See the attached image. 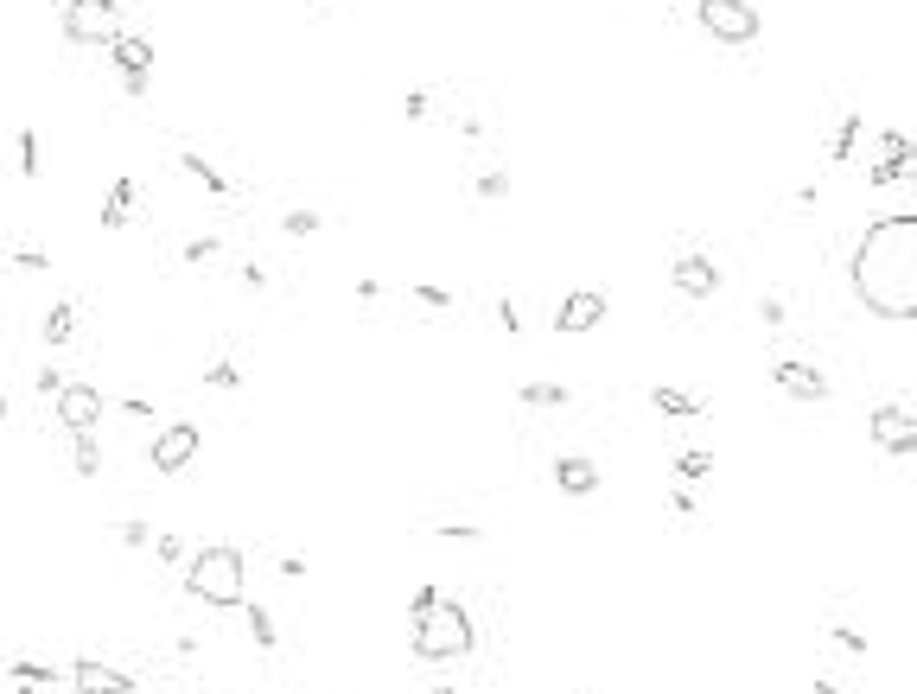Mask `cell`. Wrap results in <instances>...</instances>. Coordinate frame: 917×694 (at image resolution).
Returning <instances> with one entry per match:
<instances>
[{
  "label": "cell",
  "instance_id": "cell-1",
  "mask_svg": "<svg viewBox=\"0 0 917 694\" xmlns=\"http://www.w3.org/2000/svg\"><path fill=\"white\" fill-rule=\"evenodd\" d=\"M854 293L867 312L892 325L917 319V217L911 211L867 223V236L854 249Z\"/></svg>",
  "mask_w": 917,
  "mask_h": 694
},
{
  "label": "cell",
  "instance_id": "cell-2",
  "mask_svg": "<svg viewBox=\"0 0 917 694\" xmlns=\"http://www.w3.org/2000/svg\"><path fill=\"white\" fill-rule=\"evenodd\" d=\"M185 593L204 599V605H217V612L249 605V567H242V548L211 542V548L185 554Z\"/></svg>",
  "mask_w": 917,
  "mask_h": 694
},
{
  "label": "cell",
  "instance_id": "cell-3",
  "mask_svg": "<svg viewBox=\"0 0 917 694\" xmlns=\"http://www.w3.org/2000/svg\"><path fill=\"white\" fill-rule=\"evenodd\" d=\"M408 650L421 656V663H459V656H472V618H465V605L440 599L427 618H414Z\"/></svg>",
  "mask_w": 917,
  "mask_h": 694
},
{
  "label": "cell",
  "instance_id": "cell-4",
  "mask_svg": "<svg viewBox=\"0 0 917 694\" xmlns=\"http://www.w3.org/2000/svg\"><path fill=\"white\" fill-rule=\"evenodd\" d=\"M695 20L714 32V45H758V32H765L752 0H695Z\"/></svg>",
  "mask_w": 917,
  "mask_h": 694
},
{
  "label": "cell",
  "instance_id": "cell-5",
  "mask_svg": "<svg viewBox=\"0 0 917 694\" xmlns=\"http://www.w3.org/2000/svg\"><path fill=\"white\" fill-rule=\"evenodd\" d=\"M121 26V0H64V39L71 45H109Z\"/></svg>",
  "mask_w": 917,
  "mask_h": 694
},
{
  "label": "cell",
  "instance_id": "cell-6",
  "mask_svg": "<svg viewBox=\"0 0 917 694\" xmlns=\"http://www.w3.org/2000/svg\"><path fill=\"white\" fill-rule=\"evenodd\" d=\"M867 433H873V446L886 459H911L917 453V414L905 408V402H879L873 414H867Z\"/></svg>",
  "mask_w": 917,
  "mask_h": 694
},
{
  "label": "cell",
  "instance_id": "cell-7",
  "mask_svg": "<svg viewBox=\"0 0 917 694\" xmlns=\"http://www.w3.org/2000/svg\"><path fill=\"white\" fill-rule=\"evenodd\" d=\"M204 453V427H192V421H172V427H160L153 433V472H185Z\"/></svg>",
  "mask_w": 917,
  "mask_h": 694
},
{
  "label": "cell",
  "instance_id": "cell-8",
  "mask_svg": "<svg viewBox=\"0 0 917 694\" xmlns=\"http://www.w3.org/2000/svg\"><path fill=\"white\" fill-rule=\"evenodd\" d=\"M102 408H109V402H102L90 383H64V395L51 402V414H58L71 433H96V427H102Z\"/></svg>",
  "mask_w": 917,
  "mask_h": 694
},
{
  "label": "cell",
  "instance_id": "cell-9",
  "mask_svg": "<svg viewBox=\"0 0 917 694\" xmlns=\"http://www.w3.org/2000/svg\"><path fill=\"white\" fill-rule=\"evenodd\" d=\"M605 293L599 287H580V293H567V300L555 306V332H567V338H580V332H593V325L605 319Z\"/></svg>",
  "mask_w": 917,
  "mask_h": 694
},
{
  "label": "cell",
  "instance_id": "cell-10",
  "mask_svg": "<svg viewBox=\"0 0 917 694\" xmlns=\"http://www.w3.org/2000/svg\"><path fill=\"white\" fill-rule=\"evenodd\" d=\"M71 688L77 694H134V675L115 669V663H102V656H77V663H71Z\"/></svg>",
  "mask_w": 917,
  "mask_h": 694
},
{
  "label": "cell",
  "instance_id": "cell-11",
  "mask_svg": "<svg viewBox=\"0 0 917 694\" xmlns=\"http://www.w3.org/2000/svg\"><path fill=\"white\" fill-rule=\"evenodd\" d=\"M669 287L688 293V300H714V293H720V268L707 262L701 249H688V255H676V268H669Z\"/></svg>",
  "mask_w": 917,
  "mask_h": 694
},
{
  "label": "cell",
  "instance_id": "cell-12",
  "mask_svg": "<svg viewBox=\"0 0 917 694\" xmlns=\"http://www.w3.org/2000/svg\"><path fill=\"white\" fill-rule=\"evenodd\" d=\"M771 383L784 395H797V402H828V376L816 363H797V357H777L771 363Z\"/></svg>",
  "mask_w": 917,
  "mask_h": 694
},
{
  "label": "cell",
  "instance_id": "cell-13",
  "mask_svg": "<svg viewBox=\"0 0 917 694\" xmlns=\"http://www.w3.org/2000/svg\"><path fill=\"white\" fill-rule=\"evenodd\" d=\"M555 484H561L567 497H593L599 491V465L586 459V453H561L555 459Z\"/></svg>",
  "mask_w": 917,
  "mask_h": 694
},
{
  "label": "cell",
  "instance_id": "cell-14",
  "mask_svg": "<svg viewBox=\"0 0 917 694\" xmlns=\"http://www.w3.org/2000/svg\"><path fill=\"white\" fill-rule=\"evenodd\" d=\"M109 58L121 64V77L153 71V39H141V32H115V39H109Z\"/></svg>",
  "mask_w": 917,
  "mask_h": 694
},
{
  "label": "cell",
  "instance_id": "cell-15",
  "mask_svg": "<svg viewBox=\"0 0 917 694\" xmlns=\"http://www.w3.org/2000/svg\"><path fill=\"white\" fill-rule=\"evenodd\" d=\"M650 402H656V414H669V421H701V414H707V402H701V395L669 389V383H656V389H650Z\"/></svg>",
  "mask_w": 917,
  "mask_h": 694
},
{
  "label": "cell",
  "instance_id": "cell-16",
  "mask_svg": "<svg viewBox=\"0 0 917 694\" xmlns=\"http://www.w3.org/2000/svg\"><path fill=\"white\" fill-rule=\"evenodd\" d=\"M134 223V179L109 185V204H102V230H128Z\"/></svg>",
  "mask_w": 917,
  "mask_h": 694
},
{
  "label": "cell",
  "instance_id": "cell-17",
  "mask_svg": "<svg viewBox=\"0 0 917 694\" xmlns=\"http://www.w3.org/2000/svg\"><path fill=\"white\" fill-rule=\"evenodd\" d=\"M179 166L185 172H192V179L204 185V192H211V198H230V179H223V172L211 166V160H204V153H192V147H179Z\"/></svg>",
  "mask_w": 917,
  "mask_h": 694
},
{
  "label": "cell",
  "instance_id": "cell-18",
  "mask_svg": "<svg viewBox=\"0 0 917 694\" xmlns=\"http://www.w3.org/2000/svg\"><path fill=\"white\" fill-rule=\"evenodd\" d=\"M7 675L13 682H32V688H58V663H45V656H13Z\"/></svg>",
  "mask_w": 917,
  "mask_h": 694
},
{
  "label": "cell",
  "instance_id": "cell-19",
  "mask_svg": "<svg viewBox=\"0 0 917 694\" xmlns=\"http://www.w3.org/2000/svg\"><path fill=\"white\" fill-rule=\"evenodd\" d=\"M860 134H867V121H860V115H841L835 141H828V160H835V166H847V160L860 153Z\"/></svg>",
  "mask_w": 917,
  "mask_h": 694
},
{
  "label": "cell",
  "instance_id": "cell-20",
  "mask_svg": "<svg viewBox=\"0 0 917 694\" xmlns=\"http://www.w3.org/2000/svg\"><path fill=\"white\" fill-rule=\"evenodd\" d=\"M71 332H77V306L71 300H51V312H45V344L58 351V344H71Z\"/></svg>",
  "mask_w": 917,
  "mask_h": 694
},
{
  "label": "cell",
  "instance_id": "cell-21",
  "mask_svg": "<svg viewBox=\"0 0 917 694\" xmlns=\"http://www.w3.org/2000/svg\"><path fill=\"white\" fill-rule=\"evenodd\" d=\"M71 465H77V478H96V472H102V446H96V433H71Z\"/></svg>",
  "mask_w": 917,
  "mask_h": 694
},
{
  "label": "cell",
  "instance_id": "cell-22",
  "mask_svg": "<svg viewBox=\"0 0 917 694\" xmlns=\"http://www.w3.org/2000/svg\"><path fill=\"white\" fill-rule=\"evenodd\" d=\"M879 160H892V166L917 172V147H911V141H905V134H898V128H886V134H879Z\"/></svg>",
  "mask_w": 917,
  "mask_h": 694
},
{
  "label": "cell",
  "instance_id": "cell-23",
  "mask_svg": "<svg viewBox=\"0 0 917 694\" xmlns=\"http://www.w3.org/2000/svg\"><path fill=\"white\" fill-rule=\"evenodd\" d=\"M516 402H529V408H561V402H574L561 383H523V395Z\"/></svg>",
  "mask_w": 917,
  "mask_h": 694
},
{
  "label": "cell",
  "instance_id": "cell-24",
  "mask_svg": "<svg viewBox=\"0 0 917 694\" xmlns=\"http://www.w3.org/2000/svg\"><path fill=\"white\" fill-rule=\"evenodd\" d=\"M242 612H249V637H255V644H262V650H274V644H281V631H274L268 605H242Z\"/></svg>",
  "mask_w": 917,
  "mask_h": 694
},
{
  "label": "cell",
  "instance_id": "cell-25",
  "mask_svg": "<svg viewBox=\"0 0 917 694\" xmlns=\"http://www.w3.org/2000/svg\"><path fill=\"white\" fill-rule=\"evenodd\" d=\"M217 249H223L217 236H192V242L179 249V262H185V268H211V262H217Z\"/></svg>",
  "mask_w": 917,
  "mask_h": 694
},
{
  "label": "cell",
  "instance_id": "cell-26",
  "mask_svg": "<svg viewBox=\"0 0 917 694\" xmlns=\"http://www.w3.org/2000/svg\"><path fill=\"white\" fill-rule=\"evenodd\" d=\"M13 147H20V172H26V179H39V128H20V134H13Z\"/></svg>",
  "mask_w": 917,
  "mask_h": 694
},
{
  "label": "cell",
  "instance_id": "cell-27",
  "mask_svg": "<svg viewBox=\"0 0 917 694\" xmlns=\"http://www.w3.org/2000/svg\"><path fill=\"white\" fill-rule=\"evenodd\" d=\"M676 472H682V478H707V472H714V453H701V446H682V453H676Z\"/></svg>",
  "mask_w": 917,
  "mask_h": 694
},
{
  "label": "cell",
  "instance_id": "cell-28",
  "mask_svg": "<svg viewBox=\"0 0 917 694\" xmlns=\"http://www.w3.org/2000/svg\"><path fill=\"white\" fill-rule=\"evenodd\" d=\"M281 230H287V236H319V230H325V217H319V211H287V217H281Z\"/></svg>",
  "mask_w": 917,
  "mask_h": 694
},
{
  "label": "cell",
  "instance_id": "cell-29",
  "mask_svg": "<svg viewBox=\"0 0 917 694\" xmlns=\"http://www.w3.org/2000/svg\"><path fill=\"white\" fill-rule=\"evenodd\" d=\"M32 383H39V395H45V402H58V395H64V383H71V376H64V370H58V363H39V376H32Z\"/></svg>",
  "mask_w": 917,
  "mask_h": 694
},
{
  "label": "cell",
  "instance_id": "cell-30",
  "mask_svg": "<svg viewBox=\"0 0 917 694\" xmlns=\"http://www.w3.org/2000/svg\"><path fill=\"white\" fill-rule=\"evenodd\" d=\"M204 383H211V389H242V370H236L230 357H217L211 370H204Z\"/></svg>",
  "mask_w": 917,
  "mask_h": 694
},
{
  "label": "cell",
  "instance_id": "cell-31",
  "mask_svg": "<svg viewBox=\"0 0 917 694\" xmlns=\"http://www.w3.org/2000/svg\"><path fill=\"white\" fill-rule=\"evenodd\" d=\"M867 179L879 185V192H886V185H905L911 172H905V166H892V160H867Z\"/></svg>",
  "mask_w": 917,
  "mask_h": 694
},
{
  "label": "cell",
  "instance_id": "cell-32",
  "mask_svg": "<svg viewBox=\"0 0 917 694\" xmlns=\"http://www.w3.org/2000/svg\"><path fill=\"white\" fill-rule=\"evenodd\" d=\"M408 300H414V306H427V312H446V306H453V293H446V287H427V281H421V287H408Z\"/></svg>",
  "mask_w": 917,
  "mask_h": 694
},
{
  "label": "cell",
  "instance_id": "cell-33",
  "mask_svg": "<svg viewBox=\"0 0 917 694\" xmlns=\"http://www.w3.org/2000/svg\"><path fill=\"white\" fill-rule=\"evenodd\" d=\"M153 561L179 567V561H185V542H179V535H153Z\"/></svg>",
  "mask_w": 917,
  "mask_h": 694
},
{
  "label": "cell",
  "instance_id": "cell-34",
  "mask_svg": "<svg viewBox=\"0 0 917 694\" xmlns=\"http://www.w3.org/2000/svg\"><path fill=\"white\" fill-rule=\"evenodd\" d=\"M13 262H20V268H32V274H45V268H51V255L39 249V242H20V249H13Z\"/></svg>",
  "mask_w": 917,
  "mask_h": 694
},
{
  "label": "cell",
  "instance_id": "cell-35",
  "mask_svg": "<svg viewBox=\"0 0 917 694\" xmlns=\"http://www.w3.org/2000/svg\"><path fill=\"white\" fill-rule=\"evenodd\" d=\"M440 605V586H414V599H408V618H427Z\"/></svg>",
  "mask_w": 917,
  "mask_h": 694
},
{
  "label": "cell",
  "instance_id": "cell-36",
  "mask_svg": "<svg viewBox=\"0 0 917 694\" xmlns=\"http://www.w3.org/2000/svg\"><path fill=\"white\" fill-rule=\"evenodd\" d=\"M669 516H676V523H695V516H701V503L688 497V491H669Z\"/></svg>",
  "mask_w": 917,
  "mask_h": 694
},
{
  "label": "cell",
  "instance_id": "cell-37",
  "mask_svg": "<svg viewBox=\"0 0 917 694\" xmlns=\"http://www.w3.org/2000/svg\"><path fill=\"white\" fill-rule=\"evenodd\" d=\"M510 192V172H478V198H504Z\"/></svg>",
  "mask_w": 917,
  "mask_h": 694
},
{
  "label": "cell",
  "instance_id": "cell-38",
  "mask_svg": "<svg viewBox=\"0 0 917 694\" xmlns=\"http://www.w3.org/2000/svg\"><path fill=\"white\" fill-rule=\"evenodd\" d=\"M115 535H121V548H147V542H153V529H147V523H121Z\"/></svg>",
  "mask_w": 917,
  "mask_h": 694
},
{
  "label": "cell",
  "instance_id": "cell-39",
  "mask_svg": "<svg viewBox=\"0 0 917 694\" xmlns=\"http://www.w3.org/2000/svg\"><path fill=\"white\" fill-rule=\"evenodd\" d=\"M478 523H440V542H478Z\"/></svg>",
  "mask_w": 917,
  "mask_h": 694
},
{
  "label": "cell",
  "instance_id": "cell-40",
  "mask_svg": "<svg viewBox=\"0 0 917 694\" xmlns=\"http://www.w3.org/2000/svg\"><path fill=\"white\" fill-rule=\"evenodd\" d=\"M835 644H841V650H854V656H867V637H860L854 624H835Z\"/></svg>",
  "mask_w": 917,
  "mask_h": 694
},
{
  "label": "cell",
  "instance_id": "cell-41",
  "mask_svg": "<svg viewBox=\"0 0 917 694\" xmlns=\"http://www.w3.org/2000/svg\"><path fill=\"white\" fill-rule=\"evenodd\" d=\"M497 325H504V332L516 338V332H523V312H516V300H497Z\"/></svg>",
  "mask_w": 917,
  "mask_h": 694
},
{
  "label": "cell",
  "instance_id": "cell-42",
  "mask_svg": "<svg viewBox=\"0 0 917 694\" xmlns=\"http://www.w3.org/2000/svg\"><path fill=\"white\" fill-rule=\"evenodd\" d=\"M427 109H434V102H427V90H408V96H402V115H408V121H421Z\"/></svg>",
  "mask_w": 917,
  "mask_h": 694
},
{
  "label": "cell",
  "instance_id": "cell-43",
  "mask_svg": "<svg viewBox=\"0 0 917 694\" xmlns=\"http://www.w3.org/2000/svg\"><path fill=\"white\" fill-rule=\"evenodd\" d=\"M242 287L262 293V287H268V268H262V262H242Z\"/></svg>",
  "mask_w": 917,
  "mask_h": 694
},
{
  "label": "cell",
  "instance_id": "cell-44",
  "mask_svg": "<svg viewBox=\"0 0 917 694\" xmlns=\"http://www.w3.org/2000/svg\"><path fill=\"white\" fill-rule=\"evenodd\" d=\"M758 319H765V325H784V300H758Z\"/></svg>",
  "mask_w": 917,
  "mask_h": 694
},
{
  "label": "cell",
  "instance_id": "cell-45",
  "mask_svg": "<svg viewBox=\"0 0 917 694\" xmlns=\"http://www.w3.org/2000/svg\"><path fill=\"white\" fill-rule=\"evenodd\" d=\"M0 421H7V389H0Z\"/></svg>",
  "mask_w": 917,
  "mask_h": 694
},
{
  "label": "cell",
  "instance_id": "cell-46",
  "mask_svg": "<svg viewBox=\"0 0 917 694\" xmlns=\"http://www.w3.org/2000/svg\"><path fill=\"white\" fill-rule=\"evenodd\" d=\"M434 694H453V682H440V688H434Z\"/></svg>",
  "mask_w": 917,
  "mask_h": 694
},
{
  "label": "cell",
  "instance_id": "cell-47",
  "mask_svg": "<svg viewBox=\"0 0 917 694\" xmlns=\"http://www.w3.org/2000/svg\"><path fill=\"white\" fill-rule=\"evenodd\" d=\"M20 694H39V688H32V682H20Z\"/></svg>",
  "mask_w": 917,
  "mask_h": 694
},
{
  "label": "cell",
  "instance_id": "cell-48",
  "mask_svg": "<svg viewBox=\"0 0 917 694\" xmlns=\"http://www.w3.org/2000/svg\"><path fill=\"white\" fill-rule=\"evenodd\" d=\"M319 7H338V0H319Z\"/></svg>",
  "mask_w": 917,
  "mask_h": 694
}]
</instances>
